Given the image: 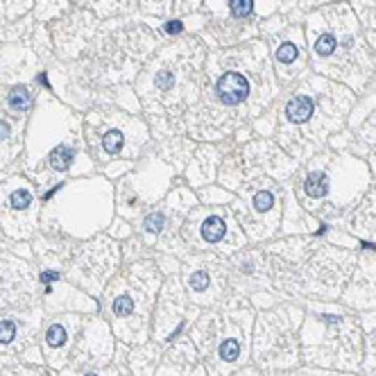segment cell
Returning <instances> with one entry per match:
<instances>
[{
  "label": "cell",
  "instance_id": "obj_41",
  "mask_svg": "<svg viewBox=\"0 0 376 376\" xmlns=\"http://www.w3.org/2000/svg\"><path fill=\"white\" fill-rule=\"evenodd\" d=\"M0 376H55L50 370H41V368H9Z\"/></svg>",
  "mask_w": 376,
  "mask_h": 376
},
{
  "label": "cell",
  "instance_id": "obj_37",
  "mask_svg": "<svg viewBox=\"0 0 376 376\" xmlns=\"http://www.w3.org/2000/svg\"><path fill=\"white\" fill-rule=\"evenodd\" d=\"M104 234L111 236L113 240H118V243H125V240H130V238H132V234H134V225L130 223V220H125V218H120V216H116V218L111 220L109 229L104 231Z\"/></svg>",
  "mask_w": 376,
  "mask_h": 376
},
{
  "label": "cell",
  "instance_id": "obj_4",
  "mask_svg": "<svg viewBox=\"0 0 376 376\" xmlns=\"http://www.w3.org/2000/svg\"><path fill=\"white\" fill-rule=\"evenodd\" d=\"M254 320L252 302L236 293L193 320L186 333L204 358L209 376H234L249 363Z\"/></svg>",
  "mask_w": 376,
  "mask_h": 376
},
{
  "label": "cell",
  "instance_id": "obj_36",
  "mask_svg": "<svg viewBox=\"0 0 376 376\" xmlns=\"http://www.w3.org/2000/svg\"><path fill=\"white\" fill-rule=\"evenodd\" d=\"M93 9L102 16H109L116 12H127L134 7V0H91Z\"/></svg>",
  "mask_w": 376,
  "mask_h": 376
},
{
  "label": "cell",
  "instance_id": "obj_7",
  "mask_svg": "<svg viewBox=\"0 0 376 376\" xmlns=\"http://www.w3.org/2000/svg\"><path fill=\"white\" fill-rule=\"evenodd\" d=\"M302 361L335 372L363 368L365 342L361 322L338 304L311 302L300 329Z\"/></svg>",
  "mask_w": 376,
  "mask_h": 376
},
{
  "label": "cell",
  "instance_id": "obj_25",
  "mask_svg": "<svg viewBox=\"0 0 376 376\" xmlns=\"http://www.w3.org/2000/svg\"><path fill=\"white\" fill-rule=\"evenodd\" d=\"M154 376H209L204 358L188 338V333L166 344Z\"/></svg>",
  "mask_w": 376,
  "mask_h": 376
},
{
  "label": "cell",
  "instance_id": "obj_11",
  "mask_svg": "<svg viewBox=\"0 0 376 376\" xmlns=\"http://www.w3.org/2000/svg\"><path fill=\"white\" fill-rule=\"evenodd\" d=\"M177 172L159 152L148 150L134 163V168L113 181L116 186V216L134 223L148 209L159 204L177 184Z\"/></svg>",
  "mask_w": 376,
  "mask_h": 376
},
{
  "label": "cell",
  "instance_id": "obj_12",
  "mask_svg": "<svg viewBox=\"0 0 376 376\" xmlns=\"http://www.w3.org/2000/svg\"><path fill=\"white\" fill-rule=\"evenodd\" d=\"M249 243L261 245L279 234L284 214V193L272 177H254L236 190L229 204Z\"/></svg>",
  "mask_w": 376,
  "mask_h": 376
},
{
  "label": "cell",
  "instance_id": "obj_26",
  "mask_svg": "<svg viewBox=\"0 0 376 376\" xmlns=\"http://www.w3.org/2000/svg\"><path fill=\"white\" fill-rule=\"evenodd\" d=\"M41 304L48 315H57V313L93 315V313H98V308H100L93 297H89L71 281H64V279L57 284L41 286Z\"/></svg>",
  "mask_w": 376,
  "mask_h": 376
},
{
  "label": "cell",
  "instance_id": "obj_22",
  "mask_svg": "<svg viewBox=\"0 0 376 376\" xmlns=\"http://www.w3.org/2000/svg\"><path fill=\"white\" fill-rule=\"evenodd\" d=\"M39 281L32 265L14 254L0 252V311L39 304Z\"/></svg>",
  "mask_w": 376,
  "mask_h": 376
},
{
  "label": "cell",
  "instance_id": "obj_10",
  "mask_svg": "<svg viewBox=\"0 0 376 376\" xmlns=\"http://www.w3.org/2000/svg\"><path fill=\"white\" fill-rule=\"evenodd\" d=\"M197 195L184 179H177V184L159 204L148 209L146 214L134 220V238L146 247V252L152 254H172L179 261L190 254V249L181 240V225L193 207H197Z\"/></svg>",
  "mask_w": 376,
  "mask_h": 376
},
{
  "label": "cell",
  "instance_id": "obj_43",
  "mask_svg": "<svg viewBox=\"0 0 376 376\" xmlns=\"http://www.w3.org/2000/svg\"><path fill=\"white\" fill-rule=\"evenodd\" d=\"M163 30H166V34H170V36H177V34L184 32L186 27H184V21H168L166 25H163Z\"/></svg>",
  "mask_w": 376,
  "mask_h": 376
},
{
  "label": "cell",
  "instance_id": "obj_39",
  "mask_svg": "<svg viewBox=\"0 0 376 376\" xmlns=\"http://www.w3.org/2000/svg\"><path fill=\"white\" fill-rule=\"evenodd\" d=\"M123 370H118L116 365H107V368L100 370H86V372H75V370H62L60 376H120Z\"/></svg>",
  "mask_w": 376,
  "mask_h": 376
},
{
  "label": "cell",
  "instance_id": "obj_23",
  "mask_svg": "<svg viewBox=\"0 0 376 376\" xmlns=\"http://www.w3.org/2000/svg\"><path fill=\"white\" fill-rule=\"evenodd\" d=\"M41 324L43 306L39 304L0 311V354H18L34 347Z\"/></svg>",
  "mask_w": 376,
  "mask_h": 376
},
{
  "label": "cell",
  "instance_id": "obj_38",
  "mask_svg": "<svg viewBox=\"0 0 376 376\" xmlns=\"http://www.w3.org/2000/svg\"><path fill=\"white\" fill-rule=\"evenodd\" d=\"M229 14L234 18H247L249 14L254 12V0H229Z\"/></svg>",
  "mask_w": 376,
  "mask_h": 376
},
{
  "label": "cell",
  "instance_id": "obj_16",
  "mask_svg": "<svg viewBox=\"0 0 376 376\" xmlns=\"http://www.w3.org/2000/svg\"><path fill=\"white\" fill-rule=\"evenodd\" d=\"M358 256L349 249L333 245H317L315 252L297 274L291 295H306L313 300H335L344 293L354 274Z\"/></svg>",
  "mask_w": 376,
  "mask_h": 376
},
{
  "label": "cell",
  "instance_id": "obj_32",
  "mask_svg": "<svg viewBox=\"0 0 376 376\" xmlns=\"http://www.w3.org/2000/svg\"><path fill=\"white\" fill-rule=\"evenodd\" d=\"M195 146H197V141H193L188 137H181L179 134V137H170V141L163 143V146L159 148V154L170 163L172 168H175L177 177H181V172H184Z\"/></svg>",
  "mask_w": 376,
  "mask_h": 376
},
{
  "label": "cell",
  "instance_id": "obj_6",
  "mask_svg": "<svg viewBox=\"0 0 376 376\" xmlns=\"http://www.w3.org/2000/svg\"><path fill=\"white\" fill-rule=\"evenodd\" d=\"M163 279L152 256L120 263L102 293V317L109 322L116 340L130 347L150 340L152 311Z\"/></svg>",
  "mask_w": 376,
  "mask_h": 376
},
{
  "label": "cell",
  "instance_id": "obj_8",
  "mask_svg": "<svg viewBox=\"0 0 376 376\" xmlns=\"http://www.w3.org/2000/svg\"><path fill=\"white\" fill-rule=\"evenodd\" d=\"M82 127L86 150L100 170L116 161H139L152 146L148 123L118 109H93Z\"/></svg>",
  "mask_w": 376,
  "mask_h": 376
},
{
  "label": "cell",
  "instance_id": "obj_28",
  "mask_svg": "<svg viewBox=\"0 0 376 376\" xmlns=\"http://www.w3.org/2000/svg\"><path fill=\"white\" fill-rule=\"evenodd\" d=\"M223 157H225L223 150L216 148L214 143H197L179 179H184L193 190L204 188L209 184H216L218 168H220Z\"/></svg>",
  "mask_w": 376,
  "mask_h": 376
},
{
  "label": "cell",
  "instance_id": "obj_27",
  "mask_svg": "<svg viewBox=\"0 0 376 376\" xmlns=\"http://www.w3.org/2000/svg\"><path fill=\"white\" fill-rule=\"evenodd\" d=\"M344 304L358 311H374L376 308V256L365 254L358 256L349 279V286L342 293Z\"/></svg>",
  "mask_w": 376,
  "mask_h": 376
},
{
  "label": "cell",
  "instance_id": "obj_17",
  "mask_svg": "<svg viewBox=\"0 0 376 376\" xmlns=\"http://www.w3.org/2000/svg\"><path fill=\"white\" fill-rule=\"evenodd\" d=\"M293 163L288 161L281 150L267 143H256L243 150L231 152L229 157H223L218 168V184L227 190L236 193L245 181L254 177H272V179H286L293 175Z\"/></svg>",
  "mask_w": 376,
  "mask_h": 376
},
{
  "label": "cell",
  "instance_id": "obj_35",
  "mask_svg": "<svg viewBox=\"0 0 376 376\" xmlns=\"http://www.w3.org/2000/svg\"><path fill=\"white\" fill-rule=\"evenodd\" d=\"M274 60L281 66H293L295 62H300V46L295 41H281L274 50Z\"/></svg>",
  "mask_w": 376,
  "mask_h": 376
},
{
  "label": "cell",
  "instance_id": "obj_31",
  "mask_svg": "<svg viewBox=\"0 0 376 376\" xmlns=\"http://www.w3.org/2000/svg\"><path fill=\"white\" fill-rule=\"evenodd\" d=\"M166 347L148 340L143 344H137L134 349L130 351V370L134 376H154V370L161 361V354Z\"/></svg>",
  "mask_w": 376,
  "mask_h": 376
},
{
  "label": "cell",
  "instance_id": "obj_40",
  "mask_svg": "<svg viewBox=\"0 0 376 376\" xmlns=\"http://www.w3.org/2000/svg\"><path fill=\"white\" fill-rule=\"evenodd\" d=\"M141 5L148 14L166 16L172 9V0H141Z\"/></svg>",
  "mask_w": 376,
  "mask_h": 376
},
{
  "label": "cell",
  "instance_id": "obj_30",
  "mask_svg": "<svg viewBox=\"0 0 376 376\" xmlns=\"http://www.w3.org/2000/svg\"><path fill=\"white\" fill-rule=\"evenodd\" d=\"M284 123L288 127H293L295 132L300 127H308L313 123V118L317 116V98L313 93H295L291 100L284 104ZM295 132L286 134L284 139H279L281 143H286L288 139L293 137Z\"/></svg>",
  "mask_w": 376,
  "mask_h": 376
},
{
  "label": "cell",
  "instance_id": "obj_5",
  "mask_svg": "<svg viewBox=\"0 0 376 376\" xmlns=\"http://www.w3.org/2000/svg\"><path fill=\"white\" fill-rule=\"evenodd\" d=\"M372 186L368 163L351 154L324 152L311 159L293 177V195L320 220H333L354 209Z\"/></svg>",
  "mask_w": 376,
  "mask_h": 376
},
{
  "label": "cell",
  "instance_id": "obj_1",
  "mask_svg": "<svg viewBox=\"0 0 376 376\" xmlns=\"http://www.w3.org/2000/svg\"><path fill=\"white\" fill-rule=\"evenodd\" d=\"M39 188L41 197L75 177L98 172L86 150L82 120L55 100H43L25 127V146L14 166Z\"/></svg>",
  "mask_w": 376,
  "mask_h": 376
},
{
  "label": "cell",
  "instance_id": "obj_34",
  "mask_svg": "<svg viewBox=\"0 0 376 376\" xmlns=\"http://www.w3.org/2000/svg\"><path fill=\"white\" fill-rule=\"evenodd\" d=\"M195 195H197L200 204H204V207H229L231 202H234L236 193L227 190L225 186H220V184H209L204 188H197Z\"/></svg>",
  "mask_w": 376,
  "mask_h": 376
},
{
  "label": "cell",
  "instance_id": "obj_13",
  "mask_svg": "<svg viewBox=\"0 0 376 376\" xmlns=\"http://www.w3.org/2000/svg\"><path fill=\"white\" fill-rule=\"evenodd\" d=\"M181 240L190 252H209L225 258L240 252L249 243L234 211L229 207L204 204L190 209L184 225H181Z\"/></svg>",
  "mask_w": 376,
  "mask_h": 376
},
{
  "label": "cell",
  "instance_id": "obj_14",
  "mask_svg": "<svg viewBox=\"0 0 376 376\" xmlns=\"http://www.w3.org/2000/svg\"><path fill=\"white\" fill-rule=\"evenodd\" d=\"M123 263V247L107 234H98L73 247V254L64 270L66 281H71L93 300L102 297L104 288L118 272Z\"/></svg>",
  "mask_w": 376,
  "mask_h": 376
},
{
  "label": "cell",
  "instance_id": "obj_15",
  "mask_svg": "<svg viewBox=\"0 0 376 376\" xmlns=\"http://www.w3.org/2000/svg\"><path fill=\"white\" fill-rule=\"evenodd\" d=\"M41 193L14 166L0 175V229L12 243H27L41 223Z\"/></svg>",
  "mask_w": 376,
  "mask_h": 376
},
{
  "label": "cell",
  "instance_id": "obj_20",
  "mask_svg": "<svg viewBox=\"0 0 376 376\" xmlns=\"http://www.w3.org/2000/svg\"><path fill=\"white\" fill-rule=\"evenodd\" d=\"M116 358V335L111 331L109 322L102 315H84L80 335L73 347L69 368L75 372L86 370H100L111 365Z\"/></svg>",
  "mask_w": 376,
  "mask_h": 376
},
{
  "label": "cell",
  "instance_id": "obj_18",
  "mask_svg": "<svg viewBox=\"0 0 376 376\" xmlns=\"http://www.w3.org/2000/svg\"><path fill=\"white\" fill-rule=\"evenodd\" d=\"M179 281L188 300L200 311L211 308L231 295L227 258L209 252H190L179 267Z\"/></svg>",
  "mask_w": 376,
  "mask_h": 376
},
{
  "label": "cell",
  "instance_id": "obj_33",
  "mask_svg": "<svg viewBox=\"0 0 376 376\" xmlns=\"http://www.w3.org/2000/svg\"><path fill=\"white\" fill-rule=\"evenodd\" d=\"M358 322H361L363 342H365L363 368L368 372H372V370H376V311L363 313Z\"/></svg>",
  "mask_w": 376,
  "mask_h": 376
},
{
  "label": "cell",
  "instance_id": "obj_2",
  "mask_svg": "<svg viewBox=\"0 0 376 376\" xmlns=\"http://www.w3.org/2000/svg\"><path fill=\"white\" fill-rule=\"evenodd\" d=\"M207 50L197 39L170 43L152 57L137 82L143 109L159 130L166 123V137L184 134V116L200 100L204 80Z\"/></svg>",
  "mask_w": 376,
  "mask_h": 376
},
{
  "label": "cell",
  "instance_id": "obj_3",
  "mask_svg": "<svg viewBox=\"0 0 376 376\" xmlns=\"http://www.w3.org/2000/svg\"><path fill=\"white\" fill-rule=\"evenodd\" d=\"M41 202L39 231L77 243L104 234L116 218V186L102 172L64 181Z\"/></svg>",
  "mask_w": 376,
  "mask_h": 376
},
{
  "label": "cell",
  "instance_id": "obj_9",
  "mask_svg": "<svg viewBox=\"0 0 376 376\" xmlns=\"http://www.w3.org/2000/svg\"><path fill=\"white\" fill-rule=\"evenodd\" d=\"M304 311L295 304H281L254 320L252 361L265 374L293 372L302 361L300 329Z\"/></svg>",
  "mask_w": 376,
  "mask_h": 376
},
{
  "label": "cell",
  "instance_id": "obj_42",
  "mask_svg": "<svg viewBox=\"0 0 376 376\" xmlns=\"http://www.w3.org/2000/svg\"><path fill=\"white\" fill-rule=\"evenodd\" d=\"M293 376H356V374H340V372H335V370H324V368H304V370H300L297 372L295 370V374Z\"/></svg>",
  "mask_w": 376,
  "mask_h": 376
},
{
  "label": "cell",
  "instance_id": "obj_44",
  "mask_svg": "<svg viewBox=\"0 0 376 376\" xmlns=\"http://www.w3.org/2000/svg\"><path fill=\"white\" fill-rule=\"evenodd\" d=\"M368 376H376V370H372V372H368Z\"/></svg>",
  "mask_w": 376,
  "mask_h": 376
},
{
  "label": "cell",
  "instance_id": "obj_21",
  "mask_svg": "<svg viewBox=\"0 0 376 376\" xmlns=\"http://www.w3.org/2000/svg\"><path fill=\"white\" fill-rule=\"evenodd\" d=\"M82 322H84V313H57V315H48V320L41 324L39 347H41L46 365L50 370L62 372L69 368Z\"/></svg>",
  "mask_w": 376,
  "mask_h": 376
},
{
  "label": "cell",
  "instance_id": "obj_24",
  "mask_svg": "<svg viewBox=\"0 0 376 376\" xmlns=\"http://www.w3.org/2000/svg\"><path fill=\"white\" fill-rule=\"evenodd\" d=\"M229 288L236 295H254L272 284V270L261 247H243L227 256Z\"/></svg>",
  "mask_w": 376,
  "mask_h": 376
},
{
  "label": "cell",
  "instance_id": "obj_29",
  "mask_svg": "<svg viewBox=\"0 0 376 376\" xmlns=\"http://www.w3.org/2000/svg\"><path fill=\"white\" fill-rule=\"evenodd\" d=\"M23 120H12L5 111H0V175L16 166L23 154Z\"/></svg>",
  "mask_w": 376,
  "mask_h": 376
},
{
  "label": "cell",
  "instance_id": "obj_19",
  "mask_svg": "<svg viewBox=\"0 0 376 376\" xmlns=\"http://www.w3.org/2000/svg\"><path fill=\"white\" fill-rule=\"evenodd\" d=\"M200 313H202L200 308L190 304L184 286L179 281V274L166 277L157 295L154 311H152L150 340L159 342L163 347L170 344L175 338L186 333V329Z\"/></svg>",
  "mask_w": 376,
  "mask_h": 376
}]
</instances>
